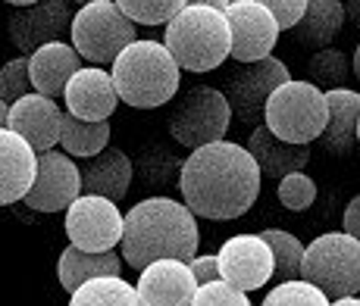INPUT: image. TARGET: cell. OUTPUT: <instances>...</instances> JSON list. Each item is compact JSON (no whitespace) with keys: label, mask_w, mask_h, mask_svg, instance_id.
<instances>
[{"label":"cell","mask_w":360,"mask_h":306,"mask_svg":"<svg viewBox=\"0 0 360 306\" xmlns=\"http://www.w3.org/2000/svg\"><path fill=\"white\" fill-rule=\"evenodd\" d=\"M122 228H126V215L107 197L82 194L66 210L69 244L85 253H110L116 244H122Z\"/></svg>","instance_id":"obj_10"},{"label":"cell","mask_w":360,"mask_h":306,"mask_svg":"<svg viewBox=\"0 0 360 306\" xmlns=\"http://www.w3.org/2000/svg\"><path fill=\"white\" fill-rule=\"evenodd\" d=\"M38 175V153L10 128H0V206L25 200Z\"/></svg>","instance_id":"obj_18"},{"label":"cell","mask_w":360,"mask_h":306,"mask_svg":"<svg viewBox=\"0 0 360 306\" xmlns=\"http://www.w3.org/2000/svg\"><path fill=\"white\" fill-rule=\"evenodd\" d=\"M279 200L285 210L292 213H301V210H310L316 200V182L304 172H292L279 182Z\"/></svg>","instance_id":"obj_33"},{"label":"cell","mask_w":360,"mask_h":306,"mask_svg":"<svg viewBox=\"0 0 360 306\" xmlns=\"http://www.w3.org/2000/svg\"><path fill=\"white\" fill-rule=\"evenodd\" d=\"M72 47L91 66H113L116 57L135 44V22L120 10L116 0H88L75 10L72 19Z\"/></svg>","instance_id":"obj_6"},{"label":"cell","mask_w":360,"mask_h":306,"mask_svg":"<svg viewBox=\"0 0 360 306\" xmlns=\"http://www.w3.org/2000/svg\"><path fill=\"white\" fill-rule=\"evenodd\" d=\"M307 72H310V85L316 88H326L329 91H338V88L348 81L351 75V60L345 57L342 51H316L307 62Z\"/></svg>","instance_id":"obj_28"},{"label":"cell","mask_w":360,"mask_h":306,"mask_svg":"<svg viewBox=\"0 0 360 306\" xmlns=\"http://www.w3.org/2000/svg\"><path fill=\"white\" fill-rule=\"evenodd\" d=\"M263 4H266V10L273 13L279 32L282 29H292L295 32V25L301 22L304 13H307V0H263Z\"/></svg>","instance_id":"obj_35"},{"label":"cell","mask_w":360,"mask_h":306,"mask_svg":"<svg viewBox=\"0 0 360 306\" xmlns=\"http://www.w3.org/2000/svg\"><path fill=\"white\" fill-rule=\"evenodd\" d=\"M345 234L360 241V194L351 197L348 206H345Z\"/></svg>","instance_id":"obj_37"},{"label":"cell","mask_w":360,"mask_h":306,"mask_svg":"<svg viewBox=\"0 0 360 306\" xmlns=\"http://www.w3.org/2000/svg\"><path fill=\"white\" fill-rule=\"evenodd\" d=\"M82 197V172L72 157L60 150L38 153V175L22 204L38 213L69 210Z\"/></svg>","instance_id":"obj_12"},{"label":"cell","mask_w":360,"mask_h":306,"mask_svg":"<svg viewBox=\"0 0 360 306\" xmlns=\"http://www.w3.org/2000/svg\"><path fill=\"white\" fill-rule=\"evenodd\" d=\"M226 19L232 29V60L248 66V62L273 57L279 25L263 0H232L226 6Z\"/></svg>","instance_id":"obj_11"},{"label":"cell","mask_w":360,"mask_h":306,"mask_svg":"<svg viewBox=\"0 0 360 306\" xmlns=\"http://www.w3.org/2000/svg\"><path fill=\"white\" fill-rule=\"evenodd\" d=\"M34 94L32 88V72H29V57H13L6 60L4 66H0V100L6 103V107H13L16 100H22V97Z\"/></svg>","instance_id":"obj_30"},{"label":"cell","mask_w":360,"mask_h":306,"mask_svg":"<svg viewBox=\"0 0 360 306\" xmlns=\"http://www.w3.org/2000/svg\"><path fill=\"white\" fill-rule=\"evenodd\" d=\"M326 119H329L326 91H320V88L310 85V81L292 79L288 85H282L279 91L269 97L263 125H266L279 141L297 144V147H310V141L323 138Z\"/></svg>","instance_id":"obj_7"},{"label":"cell","mask_w":360,"mask_h":306,"mask_svg":"<svg viewBox=\"0 0 360 306\" xmlns=\"http://www.w3.org/2000/svg\"><path fill=\"white\" fill-rule=\"evenodd\" d=\"M223 0H198L185 4V10L166 25L163 47L172 53L179 69L210 72L232 57V29L226 19Z\"/></svg>","instance_id":"obj_3"},{"label":"cell","mask_w":360,"mask_h":306,"mask_svg":"<svg viewBox=\"0 0 360 306\" xmlns=\"http://www.w3.org/2000/svg\"><path fill=\"white\" fill-rule=\"evenodd\" d=\"M292 81V72L282 60L266 57L257 62H248V66L235 69V72L226 79V100L232 107V116L245 125H263V116H266V103L269 97L279 91L282 85Z\"/></svg>","instance_id":"obj_9"},{"label":"cell","mask_w":360,"mask_h":306,"mask_svg":"<svg viewBox=\"0 0 360 306\" xmlns=\"http://www.w3.org/2000/svg\"><path fill=\"white\" fill-rule=\"evenodd\" d=\"M198 215L172 197L138 200L126 213L122 228V262L148 269L160 260L191 262L198 256Z\"/></svg>","instance_id":"obj_2"},{"label":"cell","mask_w":360,"mask_h":306,"mask_svg":"<svg viewBox=\"0 0 360 306\" xmlns=\"http://www.w3.org/2000/svg\"><path fill=\"white\" fill-rule=\"evenodd\" d=\"M110 75L120 100L138 109H154L176 97L182 69L160 41H135L116 57Z\"/></svg>","instance_id":"obj_4"},{"label":"cell","mask_w":360,"mask_h":306,"mask_svg":"<svg viewBox=\"0 0 360 306\" xmlns=\"http://www.w3.org/2000/svg\"><path fill=\"white\" fill-rule=\"evenodd\" d=\"M232 122V107L219 88L200 85L185 91L169 113V135L191 150L226 141Z\"/></svg>","instance_id":"obj_8"},{"label":"cell","mask_w":360,"mask_h":306,"mask_svg":"<svg viewBox=\"0 0 360 306\" xmlns=\"http://www.w3.org/2000/svg\"><path fill=\"white\" fill-rule=\"evenodd\" d=\"M357 144H360V125H357Z\"/></svg>","instance_id":"obj_42"},{"label":"cell","mask_w":360,"mask_h":306,"mask_svg":"<svg viewBox=\"0 0 360 306\" xmlns=\"http://www.w3.org/2000/svg\"><path fill=\"white\" fill-rule=\"evenodd\" d=\"M345 25V4L338 0H307V13L295 25V44L326 51Z\"/></svg>","instance_id":"obj_24"},{"label":"cell","mask_w":360,"mask_h":306,"mask_svg":"<svg viewBox=\"0 0 360 306\" xmlns=\"http://www.w3.org/2000/svg\"><path fill=\"white\" fill-rule=\"evenodd\" d=\"M66 113L85 122H110L120 94H116L113 75L101 66H82L66 85Z\"/></svg>","instance_id":"obj_15"},{"label":"cell","mask_w":360,"mask_h":306,"mask_svg":"<svg viewBox=\"0 0 360 306\" xmlns=\"http://www.w3.org/2000/svg\"><path fill=\"white\" fill-rule=\"evenodd\" d=\"M188 266H191V272H195V281H198V288H200V284L219 281V260H217V253H204V256H195V260H191Z\"/></svg>","instance_id":"obj_36"},{"label":"cell","mask_w":360,"mask_h":306,"mask_svg":"<svg viewBox=\"0 0 360 306\" xmlns=\"http://www.w3.org/2000/svg\"><path fill=\"white\" fill-rule=\"evenodd\" d=\"M6 116H10V107L0 100V128H6Z\"/></svg>","instance_id":"obj_40"},{"label":"cell","mask_w":360,"mask_h":306,"mask_svg":"<svg viewBox=\"0 0 360 306\" xmlns=\"http://www.w3.org/2000/svg\"><path fill=\"white\" fill-rule=\"evenodd\" d=\"M351 69H354V75L360 79V44H357V51H354V60H351Z\"/></svg>","instance_id":"obj_41"},{"label":"cell","mask_w":360,"mask_h":306,"mask_svg":"<svg viewBox=\"0 0 360 306\" xmlns=\"http://www.w3.org/2000/svg\"><path fill=\"white\" fill-rule=\"evenodd\" d=\"M60 144L66 157L91 159L110 147V122H85L75 119L63 109V128H60Z\"/></svg>","instance_id":"obj_25"},{"label":"cell","mask_w":360,"mask_h":306,"mask_svg":"<svg viewBox=\"0 0 360 306\" xmlns=\"http://www.w3.org/2000/svg\"><path fill=\"white\" fill-rule=\"evenodd\" d=\"M260 306H332V300L323 291H316L314 284H307L301 278V281L276 284Z\"/></svg>","instance_id":"obj_31"},{"label":"cell","mask_w":360,"mask_h":306,"mask_svg":"<svg viewBox=\"0 0 360 306\" xmlns=\"http://www.w3.org/2000/svg\"><path fill=\"white\" fill-rule=\"evenodd\" d=\"M122 272V253L110 250V253H85V250L69 244L57 260V278L60 284L75 294L82 284L94 281V278H110Z\"/></svg>","instance_id":"obj_23"},{"label":"cell","mask_w":360,"mask_h":306,"mask_svg":"<svg viewBox=\"0 0 360 306\" xmlns=\"http://www.w3.org/2000/svg\"><path fill=\"white\" fill-rule=\"evenodd\" d=\"M79 172H82V194L107 197V200H113V204H120L129 194L131 175H135V163H131L120 147H107L103 153H98V157L82 159Z\"/></svg>","instance_id":"obj_19"},{"label":"cell","mask_w":360,"mask_h":306,"mask_svg":"<svg viewBox=\"0 0 360 306\" xmlns=\"http://www.w3.org/2000/svg\"><path fill=\"white\" fill-rule=\"evenodd\" d=\"M179 191L185 197V206L200 219H238L260 197V169L248 147L219 141L185 157L179 172Z\"/></svg>","instance_id":"obj_1"},{"label":"cell","mask_w":360,"mask_h":306,"mask_svg":"<svg viewBox=\"0 0 360 306\" xmlns=\"http://www.w3.org/2000/svg\"><path fill=\"white\" fill-rule=\"evenodd\" d=\"M75 10L66 0H29V6H19L10 16V41L16 44V51H22V57H32L34 51L60 41V34L72 29Z\"/></svg>","instance_id":"obj_13"},{"label":"cell","mask_w":360,"mask_h":306,"mask_svg":"<svg viewBox=\"0 0 360 306\" xmlns=\"http://www.w3.org/2000/svg\"><path fill=\"white\" fill-rule=\"evenodd\" d=\"M69 306H141V300L135 284L122 281L120 275H110L82 284L75 294H69Z\"/></svg>","instance_id":"obj_26"},{"label":"cell","mask_w":360,"mask_h":306,"mask_svg":"<svg viewBox=\"0 0 360 306\" xmlns=\"http://www.w3.org/2000/svg\"><path fill=\"white\" fill-rule=\"evenodd\" d=\"M345 16H348L354 25H360V0H351V4H345Z\"/></svg>","instance_id":"obj_38"},{"label":"cell","mask_w":360,"mask_h":306,"mask_svg":"<svg viewBox=\"0 0 360 306\" xmlns=\"http://www.w3.org/2000/svg\"><path fill=\"white\" fill-rule=\"evenodd\" d=\"M85 66V60L75 53L72 44L63 41H53V44L41 47L29 57V72H32V88L34 94L44 97H63L66 85L72 81V75Z\"/></svg>","instance_id":"obj_20"},{"label":"cell","mask_w":360,"mask_h":306,"mask_svg":"<svg viewBox=\"0 0 360 306\" xmlns=\"http://www.w3.org/2000/svg\"><path fill=\"white\" fill-rule=\"evenodd\" d=\"M332 306H360V297H345V300H335Z\"/></svg>","instance_id":"obj_39"},{"label":"cell","mask_w":360,"mask_h":306,"mask_svg":"<svg viewBox=\"0 0 360 306\" xmlns=\"http://www.w3.org/2000/svg\"><path fill=\"white\" fill-rule=\"evenodd\" d=\"M191 306H251V300H248L245 291L232 288L229 281H210V284H200L195 300H191Z\"/></svg>","instance_id":"obj_34"},{"label":"cell","mask_w":360,"mask_h":306,"mask_svg":"<svg viewBox=\"0 0 360 306\" xmlns=\"http://www.w3.org/2000/svg\"><path fill=\"white\" fill-rule=\"evenodd\" d=\"M248 153L254 157L260 175L266 178H285L292 172H301L304 166L310 163V147H297V144H285L266 128V125H257L248 138Z\"/></svg>","instance_id":"obj_21"},{"label":"cell","mask_w":360,"mask_h":306,"mask_svg":"<svg viewBox=\"0 0 360 306\" xmlns=\"http://www.w3.org/2000/svg\"><path fill=\"white\" fill-rule=\"evenodd\" d=\"M182 163H185V159L172 157V153L166 150V147L154 144V147H148V150L141 153L138 172H141V178H144L148 185H169V178L182 172Z\"/></svg>","instance_id":"obj_32"},{"label":"cell","mask_w":360,"mask_h":306,"mask_svg":"<svg viewBox=\"0 0 360 306\" xmlns=\"http://www.w3.org/2000/svg\"><path fill=\"white\" fill-rule=\"evenodd\" d=\"M219 278L238 291H257L276 275V260L260 234H235L217 253Z\"/></svg>","instance_id":"obj_14"},{"label":"cell","mask_w":360,"mask_h":306,"mask_svg":"<svg viewBox=\"0 0 360 306\" xmlns=\"http://www.w3.org/2000/svg\"><path fill=\"white\" fill-rule=\"evenodd\" d=\"M326 131H323V147L335 157H348L357 147V125H360V91L338 88L326 94Z\"/></svg>","instance_id":"obj_22"},{"label":"cell","mask_w":360,"mask_h":306,"mask_svg":"<svg viewBox=\"0 0 360 306\" xmlns=\"http://www.w3.org/2000/svg\"><path fill=\"white\" fill-rule=\"evenodd\" d=\"M116 4L138 25H169L185 10V0H116Z\"/></svg>","instance_id":"obj_29"},{"label":"cell","mask_w":360,"mask_h":306,"mask_svg":"<svg viewBox=\"0 0 360 306\" xmlns=\"http://www.w3.org/2000/svg\"><path fill=\"white\" fill-rule=\"evenodd\" d=\"M6 128L16 131L22 141L32 144L34 153H47L60 144L63 128V109L44 94H29L16 100L6 116Z\"/></svg>","instance_id":"obj_16"},{"label":"cell","mask_w":360,"mask_h":306,"mask_svg":"<svg viewBox=\"0 0 360 306\" xmlns=\"http://www.w3.org/2000/svg\"><path fill=\"white\" fill-rule=\"evenodd\" d=\"M135 291L141 306H191L198 294V281L188 262L160 260L154 266L141 269Z\"/></svg>","instance_id":"obj_17"},{"label":"cell","mask_w":360,"mask_h":306,"mask_svg":"<svg viewBox=\"0 0 360 306\" xmlns=\"http://www.w3.org/2000/svg\"><path fill=\"white\" fill-rule=\"evenodd\" d=\"M301 278L329 297H360V241L345 232H326L304 250Z\"/></svg>","instance_id":"obj_5"},{"label":"cell","mask_w":360,"mask_h":306,"mask_svg":"<svg viewBox=\"0 0 360 306\" xmlns=\"http://www.w3.org/2000/svg\"><path fill=\"white\" fill-rule=\"evenodd\" d=\"M260 238L269 244V250H273L276 278H279V284H285V281H301L304 250H307V247H304L292 232H285V228H266V232H260Z\"/></svg>","instance_id":"obj_27"}]
</instances>
